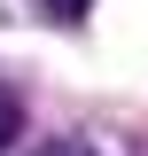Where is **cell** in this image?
Returning a JSON list of instances; mask_svg holds the SVG:
<instances>
[{"label": "cell", "mask_w": 148, "mask_h": 156, "mask_svg": "<svg viewBox=\"0 0 148 156\" xmlns=\"http://www.w3.org/2000/svg\"><path fill=\"white\" fill-rule=\"evenodd\" d=\"M23 133V109H16V94H8V86H0V148H8V140Z\"/></svg>", "instance_id": "6da1fadb"}, {"label": "cell", "mask_w": 148, "mask_h": 156, "mask_svg": "<svg viewBox=\"0 0 148 156\" xmlns=\"http://www.w3.org/2000/svg\"><path fill=\"white\" fill-rule=\"evenodd\" d=\"M39 156H101V148H86V140H47Z\"/></svg>", "instance_id": "7a4b0ae2"}, {"label": "cell", "mask_w": 148, "mask_h": 156, "mask_svg": "<svg viewBox=\"0 0 148 156\" xmlns=\"http://www.w3.org/2000/svg\"><path fill=\"white\" fill-rule=\"evenodd\" d=\"M47 8H55V16H78V8H86V0H47Z\"/></svg>", "instance_id": "3957f363"}]
</instances>
